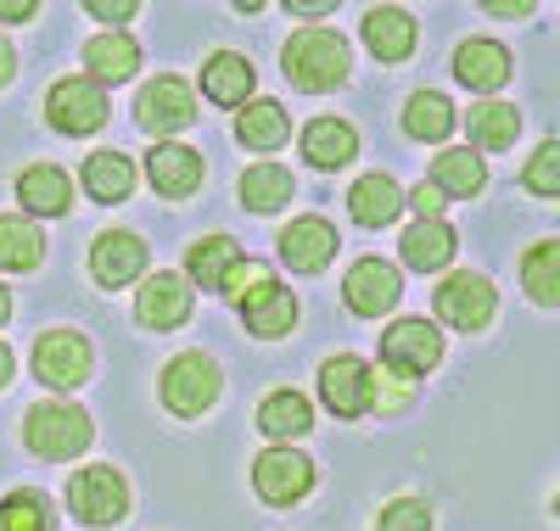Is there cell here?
<instances>
[{"label":"cell","instance_id":"obj_1","mask_svg":"<svg viewBox=\"0 0 560 531\" xmlns=\"http://www.w3.org/2000/svg\"><path fill=\"white\" fill-rule=\"evenodd\" d=\"M287 79L298 90H337L348 79V39L331 28H303L287 39Z\"/></svg>","mask_w":560,"mask_h":531},{"label":"cell","instance_id":"obj_2","mask_svg":"<svg viewBox=\"0 0 560 531\" xmlns=\"http://www.w3.org/2000/svg\"><path fill=\"white\" fill-rule=\"evenodd\" d=\"M28 448L39 453V459H73V453H84L90 448V414L84 409H73V403H34L28 409Z\"/></svg>","mask_w":560,"mask_h":531},{"label":"cell","instance_id":"obj_3","mask_svg":"<svg viewBox=\"0 0 560 531\" xmlns=\"http://www.w3.org/2000/svg\"><path fill=\"white\" fill-rule=\"evenodd\" d=\"M68 509L84 520V526H118L124 509H129V481L107 464H90L68 481Z\"/></svg>","mask_w":560,"mask_h":531},{"label":"cell","instance_id":"obj_4","mask_svg":"<svg viewBox=\"0 0 560 531\" xmlns=\"http://www.w3.org/2000/svg\"><path fill=\"white\" fill-rule=\"evenodd\" d=\"M135 123L147 129V134H179L185 123H197V95L185 79L163 73L152 79L147 90H140V102H135Z\"/></svg>","mask_w":560,"mask_h":531},{"label":"cell","instance_id":"obj_5","mask_svg":"<svg viewBox=\"0 0 560 531\" xmlns=\"http://www.w3.org/2000/svg\"><path fill=\"white\" fill-rule=\"evenodd\" d=\"M438 314L448 319V324H459V330H482L488 319H493V303H499V292H493V280L488 274H477V269H459V274H448L443 285H438Z\"/></svg>","mask_w":560,"mask_h":531},{"label":"cell","instance_id":"obj_6","mask_svg":"<svg viewBox=\"0 0 560 531\" xmlns=\"http://www.w3.org/2000/svg\"><path fill=\"white\" fill-rule=\"evenodd\" d=\"M219 398V364L208 353H179L163 369V403L174 414H202Z\"/></svg>","mask_w":560,"mask_h":531},{"label":"cell","instance_id":"obj_7","mask_svg":"<svg viewBox=\"0 0 560 531\" xmlns=\"http://www.w3.org/2000/svg\"><path fill=\"white\" fill-rule=\"evenodd\" d=\"M34 375L45 386H57V392H68V386L90 375V342L79 330H45L34 342Z\"/></svg>","mask_w":560,"mask_h":531},{"label":"cell","instance_id":"obj_8","mask_svg":"<svg viewBox=\"0 0 560 531\" xmlns=\"http://www.w3.org/2000/svg\"><path fill=\"white\" fill-rule=\"evenodd\" d=\"M45 113H51L62 134H96L107 123V90L90 79H62L51 90V102H45Z\"/></svg>","mask_w":560,"mask_h":531},{"label":"cell","instance_id":"obj_9","mask_svg":"<svg viewBox=\"0 0 560 531\" xmlns=\"http://www.w3.org/2000/svg\"><path fill=\"white\" fill-rule=\"evenodd\" d=\"M253 487H258L264 504H298L314 487V464L298 448H269L253 464Z\"/></svg>","mask_w":560,"mask_h":531},{"label":"cell","instance_id":"obj_10","mask_svg":"<svg viewBox=\"0 0 560 531\" xmlns=\"http://www.w3.org/2000/svg\"><path fill=\"white\" fill-rule=\"evenodd\" d=\"M398 269L387 263V258H359L353 269H348V308L359 314V319H376V314H387L393 303H398Z\"/></svg>","mask_w":560,"mask_h":531},{"label":"cell","instance_id":"obj_11","mask_svg":"<svg viewBox=\"0 0 560 531\" xmlns=\"http://www.w3.org/2000/svg\"><path fill=\"white\" fill-rule=\"evenodd\" d=\"M382 353H387V364L404 369V375H427V369L443 364V335H438V324H427V319H404V324L387 330Z\"/></svg>","mask_w":560,"mask_h":531},{"label":"cell","instance_id":"obj_12","mask_svg":"<svg viewBox=\"0 0 560 531\" xmlns=\"http://www.w3.org/2000/svg\"><path fill=\"white\" fill-rule=\"evenodd\" d=\"M135 319L152 324V330L185 324V319H191V280H179V274H152V280L135 292Z\"/></svg>","mask_w":560,"mask_h":531},{"label":"cell","instance_id":"obj_13","mask_svg":"<svg viewBox=\"0 0 560 531\" xmlns=\"http://www.w3.org/2000/svg\"><path fill=\"white\" fill-rule=\"evenodd\" d=\"M319 398H325V409L342 414V420L364 414V409H370V369H364L353 353L325 358V369H319Z\"/></svg>","mask_w":560,"mask_h":531},{"label":"cell","instance_id":"obj_14","mask_svg":"<svg viewBox=\"0 0 560 531\" xmlns=\"http://www.w3.org/2000/svg\"><path fill=\"white\" fill-rule=\"evenodd\" d=\"M147 179H152L158 197L179 202L202 185V157L191 146H179V140H163V146H152V157H147Z\"/></svg>","mask_w":560,"mask_h":531},{"label":"cell","instance_id":"obj_15","mask_svg":"<svg viewBox=\"0 0 560 531\" xmlns=\"http://www.w3.org/2000/svg\"><path fill=\"white\" fill-rule=\"evenodd\" d=\"M280 258H287L298 274H319L337 258V229L325 219H298V224H287V235H280Z\"/></svg>","mask_w":560,"mask_h":531},{"label":"cell","instance_id":"obj_16","mask_svg":"<svg viewBox=\"0 0 560 531\" xmlns=\"http://www.w3.org/2000/svg\"><path fill=\"white\" fill-rule=\"evenodd\" d=\"M140 269H147V247H140V235H129V229H107L96 247H90V274L102 285H129Z\"/></svg>","mask_w":560,"mask_h":531},{"label":"cell","instance_id":"obj_17","mask_svg":"<svg viewBox=\"0 0 560 531\" xmlns=\"http://www.w3.org/2000/svg\"><path fill=\"white\" fill-rule=\"evenodd\" d=\"M242 319H247V330L253 335H287L292 324H298V297L287 292V285H275V280H264L258 292H247L242 297Z\"/></svg>","mask_w":560,"mask_h":531},{"label":"cell","instance_id":"obj_18","mask_svg":"<svg viewBox=\"0 0 560 531\" xmlns=\"http://www.w3.org/2000/svg\"><path fill=\"white\" fill-rule=\"evenodd\" d=\"M84 68H90V79H96V84H124V79H135V68H140L135 34H96V39L84 45Z\"/></svg>","mask_w":560,"mask_h":531},{"label":"cell","instance_id":"obj_19","mask_svg":"<svg viewBox=\"0 0 560 531\" xmlns=\"http://www.w3.org/2000/svg\"><path fill=\"white\" fill-rule=\"evenodd\" d=\"M454 79L459 84H471V90H499L510 79V57H504V45L493 39H465L459 51H454Z\"/></svg>","mask_w":560,"mask_h":531},{"label":"cell","instance_id":"obj_20","mask_svg":"<svg viewBox=\"0 0 560 531\" xmlns=\"http://www.w3.org/2000/svg\"><path fill=\"white\" fill-rule=\"evenodd\" d=\"M454 229L443 224V219H420V224H409L404 229V240H398V258L409 263V269H443L448 258H454Z\"/></svg>","mask_w":560,"mask_h":531},{"label":"cell","instance_id":"obj_21","mask_svg":"<svg viewBox=\"0 0 560 531\" xmlns=\"http://www.w3.org/2000/svg\"><path fill=\"white\" fill-rule=\"evenodd\" d=\"M353 152H359V134H353L348 118H314V123L303 129V157H308L314 168H342Z\"/></svg>","mask_w":560,"mask_h":531},{"label":"cell","instance_id":"obj_22","mask_svg":"<svg viewBox=\"0 0 560 531\" xmlns=\"http://www.w3.org/2000/svg\"><path fill=\"white\" fill-rule=\"evenodd\" d=\"M202 95H208V102H219V107H242L247 95H253V62L236 57V51L208 57V68H202Z\"/></svg>","mask_w":560,"mask_h":531},{"label":"cell","instance_id":"obj_23","mask_svg":"<svg viewBox=\"0 0 560 531\" xmlns=\"http://www.w3.org/2000/svg\"><path fill=\"white\" fill-rule=\"evenodd\" d=\"M348 208H353V219H359L364 229H382V224H393V219H398L404 190H398L387 174H364V179L348 190Z\"/></svg>","mask_w":560,"mask_h":531},{"label":"cell","instance_id":"obj_24","mask_svg":"<svg viewBox=\"0 0 560 531\" xmlns=\"http://www.w3.org/2000/svg\"><path fill=\"white\" fill-rule=\"evenodd\" d=\"M364 45H370L382 62H404V57L415 51V23H409V12L376 7V12L364 17Z\"/></svg>","mask_w":560,"mask_h":531},{"label":"cell","instance_id":"obj_25","mask_svg":"<svg viewBox=\"0 0 560 531\" xmlns=\"http://www.w3.org/2000/svg\"><path fill=\"white\" fill-rule=\"evenodd\" d=\"M287 134H292V123H287V107L280 102H247L242 118H236V140L253 152H280Z\"/></svg>","mask_w":560,"mask_h":531},{"label":"cell","instance_id":"obj_26","mask_svg":"<svg viewBox=\"0 0 560 531\" xmlns=\"http://www.w3.org/2000/svg\"><path fill=\"white\" fill-rule=\"evenodd\" d=\"M242 202L247 213H280L292 202V174L287 168H275V163H258L242 174Z\"/></svg>","mask_w":560,"mask_h":531},{"label":"cell","instance_id":"obj_27","mask_svg":"<svg viewBox=\"0 0 560 531\" xmlns=\"http://www.w3.org/2000/svg\"><path fill=\"white\" fill-rule=\"evenodd\" d=\"M18 197H23V208L28 213H68V174L62 168H51V163H39V168H28L23 179H18Z\"/></svg>","mask_w":560,"mask_h":531},{"label":"cell","instance_id":"obj_28","mask_svg":"<svg viewBox=\"0 0 560 531\" xmlns=\"http://www.w3.org/2000/svg\"><path fill=\"white\" fill-rule=\"evenodd\" d=\"M432 185L443 190V202L448 197H477V190L488 185V168H482L477 152H443L432 163Z\"/></svg>","mask_w":560,"mask_h":531},{"label":"cell","instance_id":"obj_29","mask_svg":"<svg viewBox=\"0 0 560 531\" xmlns=\"http://www.w3.org/2000/svg\"><path fill=\"white\" fill-rule=\"evenodd\" d=\"M84 190L96 202H124L129 190H135V163L118 157V152H96L84 163Z\"/></svg>","mask_w":560,"mask_h":531},{"label":"cell","instance_id":"obj_30","mask_svg":"<svg viewBox=\"0 0 560 531\" xmlns=\"http://www.w3.org/2000/svg\"><path fill=\"white\" fill-rule=\"evenodd\" d=\"M258 425H264V437H303L314 425V409L303 392H269L258 409Z\"/></svg>","mask_w":560,"mask_h":531},{"label":"cell","instance_id":"obj_31","mask_svg":"<svg viewBox=\"0 0 560 531\" xmlns=\"http://www.w3.org/2000/svg\"><path fill=\"white\" fill-rule=\"evenodd\" d=\"M242 263V247L230 235H208V240H197L191 247V285H208V292H219L224 285V274Z\"/></svg>","mask_w":560,"mask_h":531},{"label":"cell","instance_id":"obj_32","mask_svg":"<svg viewBox=\"0 0 560 531\" xmlns=\"http://www.w3.org/2000/svg\"><path fill=\"white\" fill-rule=\"evenodd\" d=\"M465 129H471L477 146L504 152L510 140H516V129H522V113H516V107H504V102H477L471 118H465Z\"/></svg>","mask_w":560,"mask_h":531},{"label":"cell","instance_id":"obj_33","mask_svg":"<svg viewBox=\"0 0 560 531\" xmlns=\"http://www.w3.org/2000/svg\"><path fill=\"white\" fill-rule=\"evenodd\" d=\"M45 258V235L34 219H0V269H34Z\"/></svg>","mask_w":560,"mask_h":531},{"label":"cell","instance_id":"obj_34","mask_svg":"<svg viewBox=\"0 0 560 531\" xmlns=\"http://www.w3.org/2000/svg\"><path fill=\"white\" fill-rule=\"evenodd\" d=\"M404 123H409V134H415V140H443V134L454 129V107H448V95H438V90L409 95Z\"/></svg>","mask_w":560,"mask_h":531},{"label":"cell","instance_id":"obj_35","mask_svg":"<svg viewBox=\"0 0 560 531\" xmlns=\"http://www.w3.org/2000/svg\"><path fill=\"white\" fill-rule=\"evenodd\" d=\"M0 531H57V509H51V498H39L34 487L12 493L7 504H0Z\"/></svg>","mask_w":560,"mask_h":531},{"label":"cell","instance_id":"obj_36","mask_svg":"<svg viewBox=\"0 0 560 531\" xmlns=\"http://www.w3.org/2000/svg\"><path fill=\"white\" fill-rule=\"evenodd\" d=\"M555 258H560V247H555V240H544V247H533V252H527V263H522V285H527V297H533V303H544V308H555V297H560V269H555Z\"/></svg>","mask_w":560,"mask_h":531},{"label":"cell","instance_id":"obj_37","mask_svg":"<svg viewBox=\"0 0 560 531\" xmlns=\"http://www.w3.org/2000/svg\"><path fill=\"white\" fill-rule=\"evenodd\" d=\"M415 392V375L382 364V369H370V409H404Z\"/></svg>","mask_w":560,"mask_h":531},{"label":"cell","instance_id":"obj_38","mask_svg":"<svg viewBox=\"0 0 560 531\" xmlns=\"http://www.w3.org/2000/svg\"><path fill=\"white\" fill-rule=\"evenodd\" d=\"M555 163H560V146H555V140H544V146L533 152V163H527V185L538 190V197H555V190H560Z\"/></svg>","mask_w":560,"mask_h":531},{"label":"cell","instance_id":"obj_39","mask_svg":"<svg viewBox=\"0 0 560 531\" xmlns=\"http://www.w3.org/2000/svg\"><path fill=\"white\" fill-rule=\"evenodd\" d=\"M376 531H432V515H427V504L398 498V504L382 509V526H376Z\"/></svg>","mask_w":560,"mask_h":531},{"label":"cell","instance_id":"obj_40","mask_svg":"<svg viewBox=\"0 0 560 531\" xmlns=\"http://www.w3.org/2000/svg\"><path fill=\"white\" fill-rule=\"evenodd\" d=\"M264 280H269V269H264V263H236V269L224 274L219 292H224V303H236V308H242V297H247V292H258Z\"/></svg>","mask_w":560,"mask_h":531},{"label":"cell","instance_id":"obj_41","mask_svg":"<svg viewBox=\"0 0 560 531\" xmlns=\"http://www.w3.org/2000/svg\"><path fill=\"white\" fill-rule=\"evenodd\" d=\"M409 208H415L420 219H432V213H443V190H438V185H420V190H409Z\"/></svg>","mask_w":560,"mask_h":531},{"label":"cell","instance_id":"obj_42","mask_svg":"<svg viewBox=\"0 0 560 531\" xmlns=\"http://www.w3.org/2000/svg\"><path fill=\"white\" fill-rule=\"evenodd\" d=\"M90 12L107 17V23H129V17H135V0H96Z\"/></svg>","mask_w":560,"mask_h":531},{"label":"cell","instance_id":"obj_43","mask_svg":"<svg viewBox=\"0 0 560 531\" xmlns=\"http://www.w3.org/2000/svg\"><path fill=\"white\" fill-rule=\"evenodd\" d=\"M39 7L34 0H0V23H23V17H34Z\"/></svg>","mask_w":560,"mask_h":531},{"label":"cell","instance_id":"obj_44","mask_svg":"<svg viewBox=\"0 0 560 531\" xmlns=\"http://www.w3.org/2000/svg\"><path fill=\"white\" fill-rule=\"evenodd\" d=\"M287 12H298V17H325V12H331V0H314V7H308V0H287Z\"/></svg>","mask_w":560,"mask_h":531},{"label":"cell","instance_id":"obj_45","mask_svg":"<svg viewBox=\"0 0 560 531\" xmlns=\"http://www.w3.org/2000/svg\"><path fill=\"white\" fill-rule=\"evenodd\" d=\"M12 68H18V57H12V45H7V34H0V84L12 79Z\"/></svg>","mask_w":560,"mask_h":531},{"label":"cell","instance_id":"obj_46","mask_svg":"<svg viewBox=\"0 0 560 531\" xmlns=\"http://www.w3.org/2000/svg\"><path fill=\"white\" fill-rule=\"evenodd\" d=\"M7 380H12V353L0 347V386H7Z\"/></svg>","mask_w":560,"mask_h":531},{"label":"cell","instance_id":"obj_47","mask_svg":"<svg viewBox=\"0 0 560 531\" xmlns=\"http://www.w3.org/2000/svg\"><path fill=\"white\" fill-rule=\"evenodd\" d=\"M7 314H12V297H7V285H0V324H7Z\"/></svg>","mask_w":560,"mask_h":531}]
</instances>
